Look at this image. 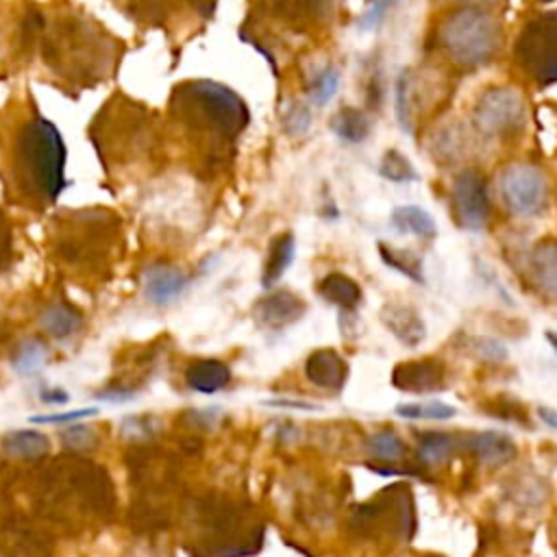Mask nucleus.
I'll return each instance as SVG.
<instances>
[{
  "instance_id": "f257e3e1",
  "label": "nucleus",
  "mask_w": 557,
  "mask_h": 557,
  "mask_svg": "<svg viewBox=\"0 0 557 557\" xmlns=\"http://www.w3.org/2000/svg\"><path fill=\"white\" fill-rule=\"evenodd\" d=\"M20 46L26 57H39L59 89L74 94L111 81L126 52L113 30L70 0L30 2L22 17Z\"/></svg>"
},
{
  "instance_id": "ddd939ff",
  "label": "nucleus",
  "mask_w": 557,
  "mask_h": 557,
  "mask_svg": "<svg viewBox=\"0 0 557 557\" xmlns=\"http://www.w3.org/2000/svg\"><path fill=\"white\" fill-rule=\"evenodd\" d=\"M444 363L437 359H420L396 366L392 383L409 394H429L444 387Z\"/></svg>"
},
{
  "instance_id": "4c0bfd02",
  "label": "nucleus",
  "mask_w": 557,
  "mask_h": 557,
  "mask_svg": "<svg viewBox=\"0 0 557 557\" xmlns=\"http://www.w3.org/2000/svg\"><path fill=\"white\" fill-rule=\"evenodd\" d=\"M9 248H11V226H9V220H7L4 211L0 209V263L7 257Z\"/></svg>"
},
{
  "instance_id": "393cba45",
  "label": "nucleus",
  "mask_w": 557,
  "mask_h": 557,
  "mask_svg": "<svg viewBox=\"0 0 557 557\" xmlns=\"http://www.w3.org/2000/svg\"><path fill=\"white\" fill-rule=\"evenodd\" d=\"M41 329L54 337V339H65L70 335L76 333V329L81 326V313L76 309H72L70 305L63 302H54L48 305L41 313Z\"/></svg>"
},
{
  "instance_id": "a211bd4d",
  "label": "nucleus",
  "mask_w": 557,
  "mask_h": 557,
  "mask_svg": "<svg viewBox=\"0 0 557 557\" xmlns=\"http://www.w3.org/2000/svg\"><path fill=\"white\" fill-rule=\"evenodd\" d=\"M472 453L487 466H500L516 457V444L509 435L498 431H483L470 440Z\"/></svg>"
},
{
  "instance_id": "cd10ccee",
  "label": "nucleus",
  "mask_w": 557,
  "mask_h": 557,
  "mask_svg": "<svg viewBox=\"0 0 557 557\" xmlns=\"http://www.w3.org/2000/svg\"><path fill=\"white\" fill-rule=\"evenodd\" d=\"M46 355H48L46 346L39 339L30 337V339L22 342V346L15 350L13 368H15V372L30 376L41 370V366L46 363Z\"/></svg>"
},
{
  "instance_id": "9b49d317",
  "label": "nucleus",
  "mask_w": 557,
  "mask_h": 557,
  "mask_svg": "<svg viewBox=\"0 0 557 557\" xmlns=\"http://www.w3.org/2000/svg\"><path fill=\"white\" fill-rule=\"evenodd\" d=\"M453 211L459 226L468 231H481L490 218V198L485 178L474 172L466 170L455 176L453 181Z\"/></svg>"
},
{
  "instance_id": "7c9ffc66",
  "label": "nucleus",
  "mask_w": 557,
  "mask_h": 557,
  "mask_svg": "<svg viewBox=\"0 0 557 557\" xmlns=\"http://www.w3.org/2000/svg\"><path fill=\"white\" fill-rule=\"evenodd\" d=\"M366 446H368L370 455L381 461H396L398 457L405 455V442L389 429L376 431L374 435H370Z\"/></svg>"
},
{
  "instance_id": "a19ab883",
  "label": "nucleus",
  "mask_w": 557,
  "mask_h": 557,
  "mask_svg": "<svg viewBox=\"0 0 557 557\" xmlns=\"http://www.w3.org/2000/svg\"><path fill=\"white\" fill-rule=\"evenodd\" d=\"M544 337H546V339H548V344L557 350V331H546V333H544Z\"/></svg>"
},
{
  "instance_id": "f03ea898",
  "label": "nucleus",
  "mask_w": 557,
  "mask_h": 557,
  "mask_svg": "<svg viewBox=\"0 0 557 557\" xmlns=\"http://www.w3.org/2000/svg\"><path fill=\"white\" fill-rule=\"evenodd\" d=\"M163 120L168 148H178L198 176L213 178L233 163L250 109L224 83L187 78L172 87Z\"/></svg>"
},
{
  "instance_id": "f3484780",
  "label": "nucleus",
  "mask_w": 557,
  "mask_h": 557,
  "mask_svg": "<svg viewBox=\"0 0 557 557\" xmlns=\"http://www.w3.org/2000/svg\"><path fill=\"white\" fill-rule=\"evenodd\" d=\"M228 381H231V370L226 368V363L218 359H200L185 370V383L200 394H215L224 389Z\"/></svg>"
},
{
  "instance_id": "58836bf2",
  "label": "nucleus",
  "mask_w": 557,
  "mask_h": 557,
  "mask_svg": "<svg viewBox=\"0 0 557 557\" xmlns=\"http://www.w3.org/2000/svg\"><path fill=\"white\" fill-rule=\"evenodd\" d=\"M537 418H540L546 426L557 429V409L542 405V407H537Z\"/></svg>"
},
{
  "instance_id": "7ed1b4c3",
  "label": "nucleus",
  "mask_w": 557,
  "mask_h": 557,
  "mask_svg": "<svg viewBox=\"0 0 557 557\" xmlns=\"http://www.w3.org/2000/svg\"><path fill=\"white\" fill-rule=\"evenodd\" d=\"M0 174L7 194L30 209L52 205L65 185L63 135L28 91L0 109Z\"/></svg>"
},
{
  "instance_id": "20e7f679",
  "label": "nucleus",
  "mask_w": 557,
  "mask_h": 557,
  "mask_svg": "<svg viewBox=\"0 0 557 557\" xmlns=\"http://www.w3.org/2000/svg\"><path fill=\"white\" fill-rule=\"evenodd\" d=\"M89 141L109 176H131L152 170L168 150L165 120L157 109L113 91L94 113Z\"/></svg>"
},
{
  "instance_id": "423d86ee",
  "label": "nucleus",
  "mask_w": 557,
  "mask_h": 557,
  "mask_svg": "<svg viewBox=\"0 0 557 557\" xmlns=\"http://www.w3.org/2000/svg\"><path fill=\"white\" fill-rule=\"evenodd\" d=\"M440 37L444 48L457 63L466 67H476L487 63L496 54L500 26L485 9L468 7L446 17Z\"/></svg>"
},
{
  "instance_id": "79ce46f5",
  "label": "nucleus",
  "mask_w": 557,
  "mask_h": 557,
  "mask_svg": "<svg viewBox=\"0 0 557 557\" xmlns=\"http://www.w3.org/2000/svg\"><path fill=\"white\" fill-rule=\"evenodd\" d=\"M555 548H557V527H555Z\"/></svg>"
},
{
  "instance_id": "b1692460",
  "label": "nucleus",
  "mask_w": 557,
  "mask_h": 557,
  "mask_svg": "<svg viewBox=\"0 0 557 557\" xmlns=\"http://www.w3.org/2000/svg\"><path fill=\"white\" fill-rule=\"evenodd\" d=\"M331 131L348 144H361L368 133H370V120L361 109L355 107H342L333 120H331Z\"/></svg>"
},
{
  "instance_id": "5701e85b",
  "label": "nucleus",
  "mask_w": 557,
  "mask_h": 557,
  "mask_svg": "<svg viewBox=\"0 0 557 557\" xmlns=\"http://www.w3.org/2000/svg\"><path fill=\"white\" fill-rule=\"evenodd\" d=\"M392 224L400 233H411L420 239H433L437 235L435 220L416 205H403L392 211Z\"/></svg>"
},
{
  "instance_id": "6e6552de",
  "label": "nucleus",
  "mask_w": 557,
  "mask_h": 557,
  "mask_svg": "<svg viewBox=\"0 0 557 557\" xmlns=\"http://www.w3.org/2000/svg\"><path fill=\"white\" fill-rule=\"evenodd\" d=\"M128 20L146 26L161 28L174 35L178 28L189 26V15L198 20H211L218 0H117Z\"/></svg>"
},
{
  "instance_id": "473e14b6",
  "label": "nucleus",
  "mask_w": 557,
  "mask_h": 557,
  "mask_svg": "<svg viewBox=\"0 0 557 557\" xmlns=\"http://www.w3.org/2000/svg\"><path fill=\"white\" fill-rule=\"evenodd\" d=\"M381 259L392 265L394 270L403 272L405 276H409L411 281H420L422 283V274H420V263L418 259L409 257L407 250H389L387 246H381Z\"/></svg>"
},
{
  "instance_id": "bb28decb",
  "label": "nucleus",
  "mask_w": 557,
  "mask_h": 557,
  "mask_svg": "<svg viewBox=\"0 0 557 557\" xmlns=\"http://www.w3.org/2000/svg\"><path fill=\"white\" fill-rule=\"evenodd\" d=\"M337 87H339V72L337 67L326 65L313 74V78L307 85V94L315 107H324L337 94Z\"/></svg>"
},
{
  "instance_id": "72a5a7b5",
  "label": "nucleus",
  "mask_w": 557,
  "mask_h": 557,
  "mask_svg": "<svg viewBox=\"0 0 557 557\" xmlns=\"http://www.w3.org/2000/svg\"><path fill=\"white\" fill-rule=\"evenodd\" d=\"M396 120L405 133H411V107H409V70H403L396 81Z\"/></svg>"
},
{
  "instance_id": "412c9836",
  "label": "nucleus",
  "mask_w": 557,
  "mask_h": 557,
  "mask_svg": "<svg viewBox=\"0 0 557 557\" xmlns=\"http://www.w3.org/2000/svg\"><path fill=\"white\" fill-rule=\"evenodd\" d=\"M318 294L335 305V307H342V309H355L361 300V289L359 285L346 276V274H339V272H333V274H326L320 283H318Z\"/></svg>"
},
{
  "instance_id": "2f4dec72",
  "label": "nucleus",
  "mask_w": 557,
  "mask_h": 557,
  "mask_svg": "<svg viewBox=\"0 0 557 557\" xmlns=\"http://www.w3.org/2000/svg\"><path fill=\"white\" fill-rule=\"evenodd\" d=\"M379 172H381L383 178L394 181V183H409V181L418 178V174H416L413 165L409 163V159L403 152H398V150H387L383 154Z\"/></svg>"
},
{
  "instance_id": "e433bc0d",
  "label": "nucleus",
  "mask_w": 557,
  "mask_h": 557,
  "mask_svg": "<svg viewBox=\"0 0 557 557\" xmlns=\"http://www.w3.org/2000/svg\"><path fill=\"white\" fill-rule=\"evenodd\" d=\"M396 2H400V0H372L370 9H368V11L361 15V20H359V28H366V30L376 28V26L383 22L385 13H387Z\"/></svg>"
},
{
  "instance_id": "c756f323",
  "label": "nucleus",
  "mask_w": 557,
  "mask_h": 557,
  "mask_svg": "<svg viewBox=\"0 0 557 557\" xmlns=\"http://www.w3.org/2000/svg\"><path fill=\"white\" fill-rule=\"evenodd\" d=\"M396 416L407 418V420H448L455 416V407L440 403V400H431V403H405L396 407Z\"/></svg>"
},
{
  "instance_id": "9d476101",
  "label": "nucleus",
  "mask_w": 557,
  "mask_h": 557,
  "mask_svg": "<svg viewBox=\"0 0 557 557\" xmlns=\"http://www.w3.org/2000/svg\"><path fill=\"white\" fill-rule=\"evenodd\" d=\"M474 124L485 135H509L524 124V102L516 91L494 87L479 98L474 107Z\"/></svg>"
},
{
  "instance_id": "6ab92c4d",
  "label": "nucleus",
  "mask_w": 557,
  "mask_h": 557,
  "mask_svg": "<svg viewBox=\"0 0 557 557\" xmlns=\"http://www.w3.org/2000/svg\"><path fill=\"white\" fill-rule=\"evenodd\" d=\"M296 257V242H294V235L292 233H281L272 239L270 248H268V261L263 265V276H261V283L263 287H272L283 274L285 270L292 265Z\"/></svg>"
},
{
  "instance_id": "37998d69",
  "label": "nucleus",
  "mask_w": 557,
  "mask_h": 557,
  "mask_svg": "<svg viewBox=\"0 0 557 557\" xmlns=\"http://www.w3.org/2000/svg\"><path fill=\"white\" fill-rule=\"evenodd\" d=\"M544 2H550V0H544Z\"/></svg>"
},
{
  "instance_id": "0eeeda50",
  "label": "nucleus",
  "mask_w": 557,
  "mask_h": 557,
  "mask_svg": "<svg viewBox=\"0 0 557 557\" xmlns=\"http://www.w3.org/2000/svg\"><path fill=\"white\" fill-rule=\"evenodd\" d=\"M516 59L540 85L557 83V11L524 26L516 44Z\"/></svg>"
},
{
  "instance_id": "dca6fc26",
  "label": "nucleus",
  "mask_w": 557,
  "mask_h": 557,
  "mask_svg": "<svg viewBox=\"0 0 557 557\" xmlns=\"http://www.w3.org/2000/svg\"><path fill=\"white\" fill-rule=\"evenodd\" d=\"M383 324L407 346H416L424 339L426 329L422 318L407 305H387L381 311Z\"/></svg>"
},
{
  "instance_id": "c85d7f7f",
  "label": "nucleus",
  "mask_w": 557,
  "mask_h": 557,
  "mask_svg": "<svg viewBox=\"0 0 557 557\" xmlns=\"http://www.w3.org/2000/svg\"><path fill=\"white\" fill-rule=\"evenodd\" d=\"M281 126L287 135L300 137L311 128V107L305 100H289L281 113Z\"/></svg>"
},
{
  "instance_id": "aec40b11",
  "label": "nucleus",
  "mask_w": 557,
  "mask_h": 557,
  "mask_svg": "<svg viewBox=\"0 0 557 557\" xmlns=\"http://www.w3.org/2000/svg\"><path fill=\"white\" fill-rule=\"evenodd\" d=\"M531 272L535 278V285L546 296L557 300V242H546L533 250Z\"/></svg>"
},
{
  "instance_id": "1a4fd4ad",
  "label": "nucleus",
  "mask_w": 557,
  "mask_h": 557,
  "mask_svg": "<svg viewBox=\"0 0 557 557\" xmlns=\"http://www.w3.org/2000/svg\"><path fill=\"white\" fill-rule=\"evenodd\" d=\"M500 196L518 218H535L548 205V181L531 163H513L500 174Z\"/></svg>"
},
{
  "instance_id": "f704fd0d",
  "label": "nucleus",
  "mask_w": 557,
  "mask_h": 557,
  "mask_svg": "<svg viewBox=\"0 0 557 557\" xmlns=\"http://www.w3.org/2000/svg\"><path fill=\"white\" fill-rule=\"evenodd\" d=\"M61 440L65 442V446L70 448H78V450H85V448H91L94 446V431L85 424H72V426H65L61 431Z\"/></svg>"
},
{
  "instance_id": "f8f14e48",
  "label": "nucleus",
  "mask_w": 557,
  "mask_h": 557,
  "mask_svg": "<svg viewBox=\"0 0 557 557\" xmlns=\"http://www.w3.org/2000/svg\"><path fill=\"white\" fill-rule=\"evenodd\" d=\"M305 311H307V302L298 294L289 289H274L255 305L252 318L257 320L259 326L276 331L300 320Z\"/></svg>"
},
{
  "instance_id": "ea45409f",
  "label": "nucleus",
  "mask_w": 557,
  "mask_h": 557,
  "mask_svg": "<svg viewBox=\"0 0 557 557\" xmlns=\"http://www.w3.org/2000/svg\"><path fill=\"white\" fill-rule=\"evenodd\" d=\"M41 400L48 403V405H61V403L67 400V394L63 389H44Z\"/></svg>"
},
{
  "instance_id": "4468645a",
  "label": "nucleus",
  "mask_w": 557,
  "mask_h": 557,
  "mask_svg": "<svg viewBox=\"0 0 557 557\" xmlns=\"http://www.w3.org/2000/svg\"><path fill=\"white\" fill-rule=\"evenodd\" d=\"M305 374L313 385L337 392L348 379V366L335 350L322 348L309 355L305 363Z\"/></svg>"
},
{
  "instance_id": "2eb2a0df",
  "label": "nucleus",
  "mask_w": 557,
  "mask_h": 557,
  "mask_svg": "<svg viewBox=\"0 0 557 557\" xmlns=\"http://www.w3.org/2000/svg\"><path fill=\"white\" fill-rule=\"evenodd\" d=\"M189 276L172 265H152L146 270L144 276V292L146 298L154 305L172 302L183 289L187 287Z\"/></svg>"
},
{
  "instance_id": "39448f33",
  "label": "nucleus",
  "mask_w": 557,
  "mask_h": 557,
  "mask_svg": "<svg viewBox=\"0 0 557 557\" xmlns=\"http://www.w3.org/2000/svg\"><path fill=\"white\" fill-rule=\"evenodd\" d=\"M329 11L331 0H250L239 35L278 74V54L287 50L285 37L313 33L329 20Z\"/></svg>"
},
{
  "instance_id": "a878e982",
  "label": "nucleus",
  "mask_w": 557,
  "mask_h": 557,
  "mask_svg": "<svg viewBox=\"0 0 557 557\" xmlns=\"http://www.w3.org/2000/svg\"><path fill=\"white\" fill-rule=\"evenodd\" d=\"M455 450V437L444 431H429L418 442V457L422 463H442Z\"/></svg>"
},
{
  "instance_id": "c9c22d12",
  "label": "nucleus",
  "mask_w": 557,
  "mask_h": 557,
  "mask_svg": "<svg viewBox=\"0 0 557 557\" xmlns=\"http://www.w3.org/2000/svg\"><path fill=\"white\" fill-rule=\"evenodd\" d=\"M91 416H98V409L94 407H85V409H72V411H61V413H44V416H33L30 422L35 424H48V422H61V424H67V422H74V420H81V418H91Z\"/></svg>"
},
{
  "instance_id": "4be33fe9",
  "label": "nucleus",
  "mask_w": 557,
  "mask_h": 557,
  "mask_svg": "<svg viewBox=\"0 0 557 557\" xmlns=\"http://www.w3.org/2000/svg\"><path fill=\"white\" fill-rule=\"evenodd\" d=\"M2 444H4V450L17 459H39L50 448V440L44 433L33 429L9 431L2 437Z\"/></svg>"
}]
</instances>
